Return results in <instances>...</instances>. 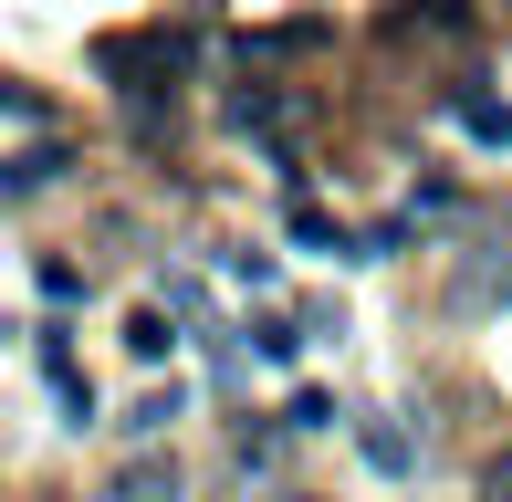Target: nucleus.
<instances>
[{"mask_svg":"<svg viewBox=\"0 0 512 502\" xmlns=\"http://www.w3.org/2000/svg\"><path fill=\"white\" fill-rule=\"evenodd\" d=\"M178 63H189V42H168V32H105V42H95V74L126 84V95H157Z\"/></svg>","mask_w":512,"mask_h":502,"instance_id":"f257e3e1","label":"nucleus"},{"mask_svg":"<svg viewBox=\"0 0 512 502\" xmlns=\"http://www.w3.org/2000/svg\"><path fill=\"white\" fill-rule=\"evenodd\" d=\"M95 502H189V492H178V461H126Z\"/></svg>","mask_w":512,"mask_h":502,"instance_id":"f03ea898","label":"nucleus"},{"mask_svg":"<svg viewBox=\"0 0 512 502\" xmlns=\"http://www.w3.org/2000/svg\"><path fill=\"white\" fill-rule=\"evenodd\" d=\"M53 178H63V147H42V136H32V147H21L11 168H0V199H42Z\"/></svg>","mask_w":512,"mask_h":502,"instance_id":"7ed1b4c3","label":"nucleus"},{"mask_svg":"<svg viewBox=\"0 0 512 502\" xmlns=\"http://www.w3.org/2000/svg\"><path fill=\"white\" fill-rule=\"evenodd\" d=\"M251 356H272V367H293V356H304V325H283V314H272V325H251Z\"/></svg>","mask_w":512,"mask_h":502,"instance_id":"20e7f679","label":"nucleus"},{"mask_svg":"<svg viewBox=\"0 0 512 502\" xmlns=\"http://www.w3.org/2000/svg\"><path fill=\"white\" fill-rule=\"evenodd\" d=\"M230 126H241V136H251V126H262V136H272V126H283V105H272V95H262V84H241V95H230Z\"/></svg>","mask_w":512,"mask_h":502,"instance_id":"39448f33","label":"nucleus"},{"mask_svg":"<svg viewBox=\"0 0 512 502\" xmlns=\"http://www.w3.org/2000/svg\"><path fill=\"white\" fill-rule=\"evenodd\" d=\"M366 461H377V471H408L418 450H408V440H398V429H387V419H366Z\"/></svg>","mask_w":512,"mask_h":502,"instance_id":"423d86ee","label":"nucleus"},{"mask_svg":"<svg viewBox=\"0 0 512 502\" xmlns=\"http://www.w3.org/2000/svg\"><path fill=\"white\" fill-rule=\"evenodd\" d=\"M178 408H189V398H178V387H147V398H136V408H126V429H168V419H178Z\"/></svg>","mask_w":512,"mask_h":502,"instance_id":"0eeeda50","label":"nucleus"},{"mask_svg":"<svg viewBox=\"0 0 512 502\" xmlns=\"http://www.w3.org/2000/svg\"><path fill=\"white\" fill-rule=\"evenodd\" d=\"M126 346H136V356H168V346H178V335H168V314H157V304H147V314H136V325H126Z\"/></svg>","mask_w":512,"mask_h":502,"instance_id":"6e6552de","label":"nucleus"},{"mask_svg":"<svg viewBox=\"0 0 512 502\" xmlns=\"http://www.w3.org/2000/svg\"><path fill=\"white\" fill-rule=\"evenodd\" d=\"M283 419H293V429H335V398H324V387H293Z\"/></svg>","mask_w":512,"mask_h":502,"instance_id":"1a4fd4ad","label":"nucleus"},{"mask_svg":"<svg viewBox=\"0 0 512 502\" xmlns=\"http://www.w3.org/2000/svg\"><path fill=\"white\" fill-rule=\"evenodd\" d=\"M481 492H492V502H512V450H492V471H481Z\"/></svg>","mask_w":512,"mask_h":502,"instance_id":"9d476101","label":"nucleus"},{"mask_svg":"<svg viewBox=\"0 0 512 502\" xmlns=\"http://www.w3.org/2000/svg\"><path fill=\"white\" fill-rule=\"evenodd\" d=\"M272 502H324V492H272Z\"/></svg>","mask_w":512,"mask_h":502,"instance_id":"9b49d317","label":"nucleus"},{"mask_svg":"<svg viewBox=\"0 0 512 502\" xmlns=\"http://www.w3.org/2000/svg\"><path fill=\"white\" fill-rule=\"evenodd\" d=\"M502 304H512V272H502Z\"/></svg>","mask_w":512,"mask_h":502,"instance_id":"f8f14e48","label":"nucleus"}]
</instances>
